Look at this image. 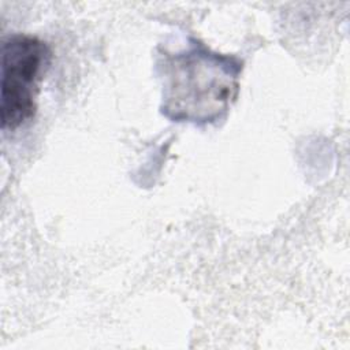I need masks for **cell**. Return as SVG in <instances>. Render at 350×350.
<instances>
[{
    "label": "cell",
    "instance_id": "cell-1",
    "mask_svg": "<svg viewBox=\"0 0 350 350\" xmlns=\"http://www.w3.org/2000/svg\"><path fill=\"white\" fill-rule=\"evenodd\" d=\"M243 62L196 38L159 62L161 113L172 122L212 124L226 118L239 92Z\"/></svg>",
    "mask_w": 350,
    "mask_h": 350
},
{
    "label": "cell",
    "instance_id": "cell-2",
    "mask_svg": "<svg viewBox=\"0 0 350 350\" xmlns=\"http://www.w3.org/2000/svg\"><path fill=\"white\" fill-rule=\"evenodd\" d=\"M46 42L29 34H11L1 44L0 119L3 130H15L37 111L40 82L51 64Z\"/></svg>",
    "mask_w": 350,
    "mask_h": 350
}]
</instances>
